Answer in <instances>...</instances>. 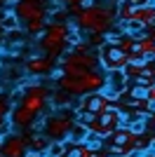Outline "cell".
<instances>
[{
    "label": "cell",
    "mask_w": 155,
    "mask_h": 157,
    "mask_svg": "<svg viewBox=\"0 0 155 157\" xmlns=\"http://www.w3.org/2000/svg\"><path fill=\"white\" fill-rule=\"evenodd\" d=\"M73 24L80 31H87V33H108L117 24V0L115 2L92 0V2L82 5V10L75 14Z\"/></svg>",
    "instance_id": "6da1fadb"
},
{
    "label": "cell",
    "mask_w": 155,
    "mask_h": 157,
    "mask_svg": "<svg viewBox=\"0 0 155 157\" xmlns=\"http://www.w3.org/2000/svg\"><path fill=\"white\" fill-rule=\"evenodd\" d=\"M71 24H73V19H68V21H50L47 28H45V33H42L40 40H38V52L52 56L54 61L61 59L73 45Z\"/></svg>",
    "instance_id": "7a4b0ae2"
},
{
    "label": "cell",
    "mask_w": 155,
    "mask_h": 157,
    "mask_svg": "<svg viewBox=\"0 0 155 157\" xmlns=\"http://www.w3.org/2000/svg\"><path fill=\"white\" fill-rule=\"evenodd\" d=\"M52 89L54 87L45 85V82H38V80H28V82H24V85L19 87V96H17V101L14 103H19L21 108H26V110H31L33 115H38L40 120L45 117L47 113L52 110Z\"/></svg>",
    "instance_id": "3957f363"
},
{
    "label": "cell",
    "mask_w": 155,
    "mask_h": 157,
    "mask_svg": "<svg viewBox=\"0 0 155 157\" xmlns=\"http://www.w3.org/2000/svg\"><path fill=\"white\" fill-rule=\"evenodd\" d=\"M78 122V113L71 108H52L45 117L40 120V131L50 138L52 143L71 138V131Z\"/></svg>",
    "instance_id": "277c9868"
},
{
    "label": "cell",
    "mask_w": 155,
    "mask_h": 157,
    "mask_svg": "<svg viewBox=\"0 0 155 157\" xmlns=\"http://www.w3.org/2000/svg\"><path fill=\"white\" fill-rule=\"evenodd\" d=\"M54 5H57V0H12V10L21 24L35 19V17H50Z\"/></svg>",
    "instance_id": "5b68a950"
},
{
    "label": "cell",
    "mask_w": 155,
    "mask_h": 157,
    "mask_svg": "<svg viewBox=\"0 0 155 157\" xmlns=\"http://www.w3.org/2000/svg\"><path fill=\"white\" fill-rule=\"evenodd\" d=\"M97 54H99V68H101L103 73L125 71L127 63H129L127 54H125L122 49H117L115 45H110V42H106L101 49H97Z\"/></svg>",
    "instance_id": "8992f818"
},
{
    "label": "cell",
    "mask_w": 155,
    "mask_h": 157,
    "mask_svg": "<svg viewBox=\"0 0 155 157\" xmlns=\"http://www.w3.org/2000/svg\"><path fill=\"white\" fill-rule=\"evenodd\" d=\"M31 152L28 148V138L21 131H10L2 136V143H0V155L2 157H26Z\"/></svg>",
    "instance_id": "52a82bcc"
},
{
    "label": "cell",
    "mask_w": 155,
    "mask_h": 157,
    "mask_svg": "<svg viewBox=\"0 0 155 157\" xmlns=\"http://www.w3.org/2000/svg\"><path fill=\"white\" fill-rule=\"evenodd\" d=\"M26 73L28 75H33V78H45V75H50V73L57 71V61L52 59V56H47V54H31L28 59H26L24 63Z\"/></svg>",
    "instance_id": "ba28073f"
},
{
    "label": "cell",
    "mask_w": 155,
    "mask_h": 157,
    "mask_svg": "<svg viewBox=\"0 0 155 157\" xmlns=\"http://www.w3.org/2000/svg\"><path fill=\"white\" fill-rule=\"evenodd\" d=\"M12 105H14V96L7 92H0V134L5 136V134H10L12 129V124H10V113H12Z\"/></svg>",
    "instance_id": "9c48e42d"
},
{
    "label": "cell",
    "mask_w": 155,
    "mask_h": 157,
    "mask_svg": "<svg viewBox=\"0 0 155 157\" xmlns=\"http://www.w3.org/2000/svg\"><path fill=\"white\" fill-rule=\"evenodd\" d=\"M26 138H28V148H31V152H47V150H50V143H52V141L40 129L26 131Z\"/></svg>",
    "instance_id": "30bf717a"
},
{
    "label": "cell",
    "mask_w": 155,
    "mask_h": 157,
    "mask_svg": "<svg viewBox=\"0 0 155 157\" xmlns=\"http://www.w3.org/2000/svg\"><path fill=\"white\" fill-rule=\"evenodd\" d=\"M132 19L143 24V26H153L155 24V2H148V5H143V7H134Z\"/></svg>",
    "instance_id": "8fae6325"
},
{
    "label": "cell",
    "mask_w": 155,
    "mask_h": 157,
    "mask_svg": "<svg viewBox=\"0 0 155 157\" xmlns=\"http://www.w3.org/2000/svg\"><path fill=\"white\" fill-rule=\"evenodd\" d=\"M0 26H2V31H5V33H17V31H21V21H19V17L14 14L12 7H7L5 12H2Z\"/></svg>",
    "instance_id": "7c38bea8"
},
{
    "label": "cell",
    "mask_w": 155,
    "mask_h": 157,
    "mask_svg": "<svg viewBox=\"0 0 155 157\" xmlns=\"http://www.w3.org/2000/svg\"><path fill=\"white\" fill-rule=\"evenodd\" d=\"M50 101H52V108H73V101H75V98H73L68 92L54 87V89H52V98H50Z\"/></svg>",
    "instance_id": "4fadbf2b"
},
{
    "label": "cell",
    "mask_w": 155,
    "mask_h": 157,
    "mask_svg": "<svg viewBox=\"0 0 155 157\" xmlns=\"http://www.w3.org/2000/svg\"><path fill=\"white\" fill-rule=\"evenodd\" d=\"M47 24H50V17H35V19L26 21L24 28H26V33H28V35H35V38H38V35H42V33H45Z\"/></svg>",
    "instance_id": "5bb4252c"
},
{
    "label": "cell",
    "mask_w": 155,
    "mask_h": 157,
    "mask_svg": "<svg viewBox=\"0 0 155 157\" xmlns=\"http://www.w3.org/2000/svg\"><path fill=\"white\" fill-rule=\"evenodd\" d=\"M136 47L146 54V59H148V61L155 59V40L148 38L146 33H139V35H136Z\"/></svg>",
    "instance_id": "9a60e30c"
},
{
    "label": "cell",
    "mask_w": 155,
    "mask_h": 157,
    "mask_svg": "<svg viewBox=\"0 0 155 157\" xmlns=\"http://www.w3.org/2000/svg\"><path fill=\"white\" fill-rule=\"evenodd\" d=\"M132 12H134V7L129 5V0H117V21L120 24L132 21Z\"/></svg>",
    "instance_id": "2e32d148"
},
{
    "label": "cell",
    "mask_w": 155,
    "mask_h": 157,
    "mask_svg": "<svg viewBox=\"0 0 155 157\" xmlns=\"http://www.w3.org/2000/svg\"><path fill=\"white\" fill-rule=\"evenodd\" d=\"M71 138L75 141V143H87V138H89V129H87V124H82V122L78 120L75 127H73V131H71Z\"/></svg>",
    "instance_id": "e0dca14e"
},
{
    "label": "cell",
    "mask_w": 155,
    "mask_h": 157,
    "mask_svg": "<svg viewBox=\"0 0 155 157\" xmlns=\"http://www.w3.org/2000/svg\"><path fill=\"white\" fill-rule=\"evenodd\" d=\"M108 33H89L87 35V40H89V45H92V49H101L106 42H108V38H106Z\"/></svg>",
    "instance_id": "ac0fdd59"
},
{
    "label": "cell",
    "mask_w": 155,
    "mask_h": 157,
    "mask_svg": "<svg viewBox=\"0 0 155 157\" xmlns=\"http://www.w3.org/2000/svg\"><path fill=\"white\" fill-rule=\"evenodd\" d=\"M127 59H129V63H139V66H143L146 61H148V59H146V54H143L139 47H134V49L127 54Z\"/></svg>",
    "instance_id": "d6986e66"
},
{
    "label": "cell",
    "mask_w": 155,
    "mask_h": 157,
    "mask_svg": "<svg viewBox=\"0 0 155 157\" xmlns=\"http://www.w3.org/2000/svg\"><path fill=\"white\" fill-rule=\"evenodd\" d=\"M89 157H113V152H110L106 145H101V148H92V155Z\"/></svg>",
    "instance_id": "ffe728a7"
},
{
    "label": "cell",
    "mask_w": 155,
    "mask_h": 157,
    "mask_svg": "<svg viewBox=\"0 0 155 157\" xmlns=\"http://www.w3.org/2000/svg\"><path fill=\"white\" fill-rule=\"evenodd\" d=\"M57 2L68 10V7H73V5H87V2H92V0H57Z\"/></svg>",
    "instance_id": "44dd1931"
},
{
    "label": "cell",
    "mask_w": 155,
    "mask_h": 157,
    "mask_svg": "<svg viewBox=\"0 0 155 157\" xmlns=\"http://www.w3.org/2000/svg\"><path fill=\"white\" fill-rule=\"evenodd\" d=\"M146 98H148L150 103L155 105V85H150V87H146Z\"/></svg>",
    "instance_id": "7402d4cb"
},
{
    "label": "cell",
    "mask_w": 155,
    "mask_h": 157,
    "mask_svg": "<svg viewBox=\"0 0 155 157\" xmlns=\"http://www.w3.org/2000/svg\"><path fill=\"white\" fill-rule=\"evenodd\" d=\"M146 136H148L150 145H153V148H155V124H153V127H148V129H146Z\"/></svg>",
    "instance_id": "603a6c76"
},
{
    "label": "cell",
    "mask_w": 155,
    "mask_h": 157,
    "mask_svg": "<svg viewBox=\"0 0 155 157\" xmlns=\"http://www.w3.org/2000/svg\"><path fill=\"white\" fill-rule=\"evenodd\" d=\"M150 0H129V5L132 7H143V5H148Z\"/></svg>",
    "instance_id": "cb8c5ba5"
},
{
    "label": "cell",
    "mask_w": 155,
    "mask_h": 157,
    "mask_svg": "<svg viewBox=\"0 0 155 157\" xmlns=\"http://www.w3.org/2000/svg\"><path fill=\"white\" fill-rule=\"evenodd\" d=\"M136 157H155V148H148V150H143V152H139Z\"/></svg>",
    "instance_id": "d4e9b609"
},
{
    "label": "cell",
    "mask_w": 155,
    "mask_h": 157,
    "mask_svg": "<svg viewBox=\"0 0 155 157\" xmlns=\"http://www.w3.org/2000/svg\"><path fill=\"white\" fill-rule=\"evenodd\" d=\"M7 7H12V0H0V10H7Z\"/></svg>",
    "instance_id": "484cf974"
},
{
    "label": "cell",
    "mask_w": 155,
    "mask_h": 157,
    "mask_svg": "<svg viewBox=\"0 0 155 157\" xmlns=\"http://www.w3.org/2000/svg\"><path fill=\"white\" fill-rule=\"evenodd\" d=\"M2 35H5V31H0V45H2Z\"/></svg>",
    "instance_id": "4316f807"
},
{
    "label": "cell",
    "mask_w": 155,
    "mask_h": 157,
    "mask_svg": "<svg viewBox=\"0 0 155 157\" xmlns=\"http://www.w3.org/2000/svg\"><path fill=\"white\" fill-rule=\"evenodd\" d=\"M2 12H5V10H0V19H2ZM0 31H2V26H0Z\"/></svg>",
    "instance_id": "83f0119b"
},
{
    "label": "cell",
    "mask_w": 155,
    "mask_h": 157,
    "mask_svg": "<svg viewBox=\"0 0 155 157\" xmlns=\"http://www.w3.org/2000/svg\"><path fill=\"white\" fill-rule=\"evenodd\" d=\"M150 2H155V0H150Z\"/></svg>",
    "instance_id": "f1b7e54d"
},
{
    "label": "cell",
    "mask_w": 155,
    "mask_h": 157,
    "mask_svg": "<svg viewBox=\"0 0 155 157\" xmlns=\"http://www.w3.org/2000/svg\"><path fill=\"white\" fill-rule=\"evenodd\" d=\"M134 157H136V155H134Z\"/></svg>",
    "instance_id": "f546056e"
}]
</instances>
